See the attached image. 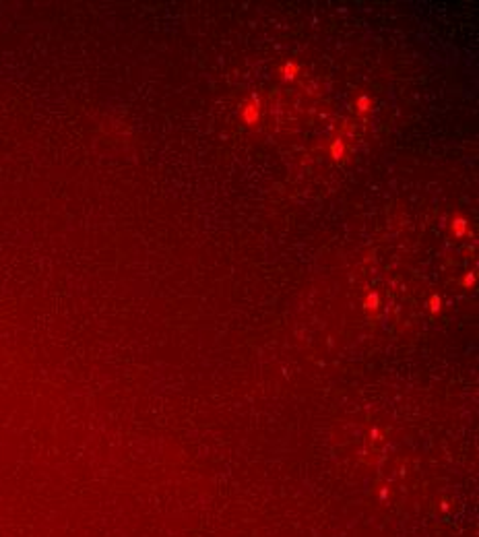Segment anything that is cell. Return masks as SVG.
I'll return each instance as SVG.
<instances>
[{
    "mask_svg": "<svg viewBox=\"0 0 479 537\" xmlns=\"http://www.w3.org/2000/svg\"><path fill=\"white\" fill-rule=\"evenodd\" d=\"M242 118H244V122L252 128L260 122V97L256 93L250 97V101H246L242 106Z\"/></svg>",
    "mask_w": 479,
    "mask_h": 537,
    "instance_id": "6da1fadb",
    "label": "cell"
},
{
    "mask_svg": "<svg viewBox=\"0 0 479 537\" xmlns=\"http://www.w3.org/2000/svg\"><path fill=\"white\" fill-rule=\"evenodd\" d=\"M345 153H347V147H345V141L343 138H335L330 143V157L335 161H343L345 159Z\"/></svg>",
    "mask_w": 479,
    "mask_h": 537,
    "instance_id": "7a4b0ae2",
    "label": "cell"
},
{
    "mask_svg": "<svg viewBox=\"0 0 479 537\" xmlns=\"http://www.w3.org/2000/svg\"><path fill=\"white\" fill-rule=\"evenodd\" d=\"M353 110H355V114H358V116L370 114V112H372V99L368 97V95H360V97L355 99Z\"/></svg>",
    "mask_w": 479,
    "mask_h": 537,
    "instance_id": "3957f363",
    "label": "cell"
},
{
    "mask_svg": "<svg viewBox=\"0 0 479 537\" xmlns=\"http://www.w3.org/2000/svg\"><path fill=\"white\" fill-rule=\"evenodd\" d=\"M298 75H300V64L293 62V60H289V62H285L281 66V77L285 81H293Z\"/></svg>",
    "mask_w": 479,
    "mask_h": 537,
    "instance_id": "277c9868",
    "label": "cell"
},
{
    "mask_svg": "<svg viewBox=\"0 0 479 537\" xmlns=\"http://www.w3.org/2000/svg\"><path fill=\"white\" fill-rule=\"evenodd\" d=\"M467 230H469V225H467V219H465V217H460V215L450 221V231L455 233L457 238H463L465 233H467Z\"/></svg>",
    "mask_w": 479,
    "mask_h": 537,
    "instance_id": "5b68a950",
    "label": "cell"
},
{
    "mask_svg": "<svg viewBox=\"0 0 479 537\" xmlns=\"http://www.w3.org/2000/svg\"><path fill=\"white\" fill-rule=\"evenodd\" d=\"M376 308H378V293H368V298H365V310L374 312Z\"/></svg>",
    "mask_w": 479,
    "mask_h": 537,
    "instance_id": "8992f818",
    "label": "cell"
},
{
    "mask_svg": "<svg viewBox=\"0 0 479 537\" xmlns=\"http://www.w3.org/2000/svg\"><path fill=\"white\" fill-rule=\"evenodd\" d=\"M440 304H442V300H440L438 296H432V298H430V312H432V314H438L440 308H442Z\"/></svg>",
    "mask_w": 479,
    "mask_h": 537,
    "instance_id": "52a82bcc",
    "label": "cell"
},
{
    "mask_svg": "<svg viewBox=\"0 0 479 537\" xmlns=\"http://www.w3.org/2000/svg\"><path fill=\"white\" fill-rule=\"evenodd\" d=\"M475 279H477V273H475V271L467 273V275L463 277V285H465V288H473V285H475Z\"/></svg>",
    "mask_w": 479,
    "mask_h": 537,
    "instance_id": "ba28073f",
    "label": "cell"
}]
</instances>
